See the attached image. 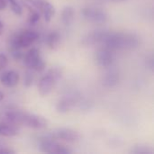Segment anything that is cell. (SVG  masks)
<instances>
[{"label":"cell","mask_w":154,"mask_h":154,"mask_svg":"<svg viewBox=\"0 0 154 154\" xmlns=\"http://www.w3.org/2000/svg\"><path fill=\"white\" fill-rule=\"evenodd\" d=\"M60 41V35L57 31H52L48 33L46 37V43L51 49H55L59 45Z\"/></svg>","instance_id":"obj_17"},{"label":"cell","mask_w":154,"mask_h":154,"mask_svg":"<svg viewBox=\"0 0 154 154\" xmlns=\"http://www.w3.org/2000/svg\"><path fill=\"white\" fill-rule=\"evenodd\" d=\"M4 99V94L0 91V101H2Z\"/></svg>","instance_id":"obj_27"},{"label":"cell","mask_w":154,"mask_h":154,"mask_svg":"<svg viewBox=\"0 0 154 154\" xmlns=\"http://www.w3.org/2000/svg\"><path fill=\"white\" fill-rule=\"evenodd\" d=\"M40 18H41L40 12H30L29 17H28V23L31 25L36 24L38 21L40 20Z\"/></svg>","instance_id":"obj_21"},{"label":"cell","mask_w":154,"mask_h":154,"mask_svg":"<svg viewBox=\"0 0 154 154\" xmlns=\"http://www.w3.org/2000/svg\"><path fill=\"white\" fill-rule=\"evenodd\" d=\"M39 149L41 152L50 154H69L72 151L57 142V140L52 139L49 135H46L39 140Z\"/></svg>","instance_id":"obj_5"},{"label":"cell","mask_w":154,"mask_h":154,"mask_svg":"<svg viewBox=\"0 0 154 154\" xmlns=\"http://www.w3.org/2000/svg\"><path fill=\"white\" fill-rule=\"evenodd\" d=\"M132 153L134 154H152L153 153V150L147 146V145H136L134 146L132 151H131Z\"/></svg>","instance_id":"obj_18"},{"label":"cell","mask_w":154,"mask_h":154,"mask_svg":"<svg viewBox=\"0 0 154 154\" xmlns=\"http://www.w3.org/2000/svg\"><path fill=\"white\" fill-rule=\"evenodd\" d=\"M36 2L39 5L40 10L42 11L44 20L46 22H51V18L55 14V8L54 6L48 1L46 0H36Z\"/></svg>","instance_id":"obj_13"},{"label":"cell","mask_w":154,"mask_h":154,"mask_svg":"<svg viewBox=\"0 0 154 154\" xmlns=\"http://www.w3.org/2000/svg\"><path fill=\"white\" fill-rule=\"evenodd\" d=\"M6 1L5 0H0V11L4 10L6 7Z\"/></svg>","instance_id":"obj_25"},{"label":"cell","mask_w":154,"mask_h":154,"mask_svg":"<svg viewBox=\"0 0 154 154\" xmlns=\"http://www.w3.org/2000/svg\"><path fill=\"white\" fill-rule=\"evenodd\" d=\"M108 1H112V2H123L125 0H108Z\"/></svg>","instance_id":"obj_28"},{"label":"cell","mask_w":154,"mask_h":154,"mask_svg":"<svg viewBox=\"0 0 154 154\" xmlns=\"http://www.w3.org/2000/svg\"><path fill=\"white\" fill-rule=\"evenodd\" d=\"M14 153V152L11 149L5 148V147H0V154H11Z\"/></svg>","instance_id":"obj_24"},{"label":"cell","mask_w":154,"mask_h":154,"mask_svg":"<svg viewBox=\"0 0 154 154\" xmlns=\"http://www.w3.org/2000/svg\"><path fill=\"white\" fill-rule=\"evenodd\" d=\"M39 38V34L35 31L25 30L16 33L10 40V48L11 51L14 50H22L23 48H27L32 45L37 39Z\"/></svg>","instance_id":"obj_4"},{"label":"cell","mask_w":154,"mask_h":154,"mask_svg":"<svg viewBox=\"0 0 154 154\" xmlns=\"http://www.w3.org/2000/svg\"><path fill=\"white\" fill-rule=\"evenodd\" d=\"M62 72L59 68H53L40 79L38 84V91L42 97H46L49 95L53 88L55 87L57 81L61 78Z\"/></svg>","instance_id":"obj_3"},{"label":"cell","mask_w":154,"mask_h":154,"mask_svg":"<svg viewBox=\"0 0 154 154\" xmlns=\"http://www.w3.org/2000/svg\"><path fill=\"white\" fill-rule=\"evenodd\" d=\"M75 11L72 6H65L61 12V21L65 25H70L74 21Z\"/></svg>","instance_id":"obj_16"},{"label":"cell","mask_w":154,"mask_h":154,"mask_svg":"<svg viewBox=\"0 0 154 154\" xmlns=\"http://www.w3.org/2000/svg\"><path fill=\"white\" fill-rule=\"evenodd\" d=\"M7 123L14 125H23L34 130H42L46 128L47 121L44 117L33 114H29L17 110H10L5 114Z\"/></svg>","instance_id":"obj_1"},{"label":"cell","mask_w":154,"mask_h":154,"mask_svg":"<svg viewBox=\"0 0 154 154\" xmlns=\"http://www.w3.org/2000/svg\"><path fill=\"white\" fill-rule=\"evenodd\" d=\"M138 44L139 38L134 33L107 32L102 46L115 51L117 50H131L137 47Z\"/></svg>","instance_id":"obj_2"},{"label":"cell","mask_w":154,"mask_h":154,"mask_svg":"<svg viewBox=\"0 0 154 154\" xmlns=\"http://www.w3.org/2000/svg\"><path fill=\"white\" fill-rule=\"evenodd\" d=\"M7 62H8V60L5 54L0 53V70L4 69L7 66Z\"/></svg>","instance_id":"obj_23"},{"label":"cell","mask_w":154,"mask_h":154,"mask_svg":"<svg viewBox=\"0 0 154 154\" xmlns=\"http://www.w3.org/2000/svg\"><path fill=\"white\" fill-rule=\"evenodd\" d=\"M3 29H4V23H3V22L0 20V34H1L2 32H3Z\"/></svg>","instance_id":"obj_26"},{"label":"cell","mask_w":154,"mask_h":154,"mask_svg":"<svg viewBox=\"0 0 154 154\" xmlns=\"http://www.w3.org/2000/svg\"><path fill=\"white\" fill-rule=\"evenodd\" d=\"M23 59L24 65L32 70L41 72L44 70L46 67V63L37 48H32L31 50H29L23 56Z\"/></svg>","instance_id":"obj_6"},{"label":"cell","mask_w":154,"mask_h":154,"mask_svg":"<svg viewBox=\"0 0 154 154\" xmlns=\"http://www.w3.org/2000/svg\"><path fill=\"white\" fill-rule=\"evenodd\" d=\"M81 14L87 21L93 23H104L107 21V14L106 11L96 7H86L82 9Z\"/></svg>","instance_id":"obj_7"},{"label":"cell","mask_w":154,"mask_h":154,"mask_svg":"<svg viewBox=\"0 0 154 154\" xmlns=\"http://www.w3.org/2000/svg\"><path fill=\"white\" fill-rule=\"evenodd\" d=\"M1 83L7 88H14L19 82V74L14 70L4 72L0 77Z\"/></svg>","instance_id":"obj_12"},{"label":"cell","mask_w":154,"mask_h":154,"mask_svg":"<svg viewBox=\"0 0 154 154\" xmlns=\"http://www.w3.org/2000/svg\"><path fill=\"white\" fill-rule=\"evenodd\" d=\"M115 53L114 51L102 47L98 49L95 53V60L99 67L102 68H109L115 61Z\"/></svg>","instance_id":"obj_9"},{"label":"cell","mask_w":154,"mask_h":154,"mask_svg":"<svg viewBox=\"0 0 154 154\" xmlns=\"http://www.w3.org/2000/svg\"><path fill=\"white\" fill-rule=\"evenodd\" d=\"M32 82H33V76H32V73L31 71H27L24 75V86L26 88H29L32 85Z\"/></svg>","instance_id":"obj_22"},{"label":"cell","mask_w":154,"mask_h":154,"mask_svg":"<svg viewBox=\"0 0 154 154\" xmlns=\"http://www.w3.org/2000/svg\"><path fill=\"white\" fill-rule=\"evenodd\" d=\"M107 32L106 31H102V30H97V31H94L88 34H87L83 40H82V43L84 45L87 46H91V45H97L100 44L102 45L103 41L106 35Z\"/></svg>","instance_id":"obj_10"},{"label":"cell","mask_w":154,"mask_h":154,"mask_svg":"<svg viewBox=\"0 0 154 154\" xmlns=\"http://www.w3.org/2000/svg\"><path fill=\"white\" fill-rule=\"evenodd\" d=\"M18 134V130L15 125H11L9 123L3 124L0 123V136L5 137H13Z\"/></svg>","instance_id":"obj_15"},{"label":"cell","mask_w":154,"mask_h":154,"mask_svg":"<svg viewBox=\"0 0 154 154\" xmlns=\"http://www.w3.org/2000/svg\"><path fill=\"white\" fill-rule=\"evenodd\" d=\"M119 73L116 69L108 70L103 77V85L106 88H114L119 83Z\"/></svg>","instance_id":"obj_14"},{"label":"cell","mask_w":154,"mask_h":154,"mask_svg":"<svg viewBox=\"0 0 154 154\" xmlns=\"http://www.w3.org/2000/svg\"><path fill=\"white\" fill-rule=\"evenodd\" d=\"M77 104V99L73 96H67L60 98L56 106V109L60 113H67L72 110Z\"/></svg>","instance_id":"obj_11"},{"label":"cell","mask_w":154,"mask_h":154,"mask_svg":"<svg viewBox=\"0 0 154 154\" xmlns=\"http://www.w3.org/2000/svg\"><path fill=\"white\" fill-rule=\"evenodd\" d=\"M23 5L29 10V12H40V7L36 0H22Z\"/></svg>","instance_id":"obj_19"},{"label":"cell","mask_w":154,"mask_h":154,"mask_svg":"<svg viewBox=\"0 0 154 154\" xmlns=\"http://www.w3.org/2000/svg\"><path fill=\"white\" fill-rule=\"evenodd\" d=\"M48 135L54 140H61L67 143H76L80 139L79 133L70 128H58Z\"/></svg>","instance_id":"obj_8"},{"label":"cell","mask_w":154,"mask_h":154,"mask_svg":"<svg viewBox=\"0 0 154 154\" xmlns=\"http://www.w3.org/2000/svg\"><path fill=\"white\" fill-rule=\"evenodd\" d=\"M5 1H6V3H9L12 11H13L15 14L21 15V14H23L22 6L20 5V4H19L16 0H5Z\"/></svg>","instance_id":"obj_20"}]
</instances>
